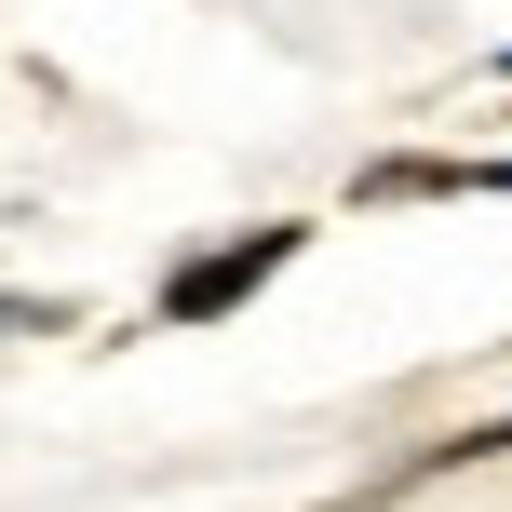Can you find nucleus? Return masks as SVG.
<instances>
[{"label": "nucleus", "mask_w": 512, "mask_h": 512, "mask_svg": "<svg viewBox=\"0 0 512 512\" xmlns=\"http://www.w3.org/2000/svg\"><path fill=\"white\" fill-rule=\"evenodd\" d=\"M297 243H310L297 216H270V230H243V243L189 256V270H162V324H216V310H243V297H256V283H270Z\"/></svg>", "instance_id": "obj_1"}, {"label": "nucleus", "mask_w": 512, "mask_h": 512, "mask_svg": "<svg viewBox=\"0 0 512 512\" xmlns=\"http://www.w3.org/2000/svg\"><path fill=\"white\" fill-rule=\"evenodd\" d=\"M378 189H512V162H378Z\"/></svg>", "instance_id": "obj_2"}, {"label": "nucleus", "mask_w": 512, "mask_h": 512, "mask_svg": "<svg viewBox=\"0 0 512 512\" xmlns=\"http://www.w3.org/2000/svg\"><path fill=\"white\" fill-rule=\"evenodd\" d=\"M68 324V297H0V337H54Z\"/></svg>", "instance_id": "obj_3"}, {"label": "nucleus", "mask_w": 512, "mask_h": 512, "mask_svg": "<svg viewBox=\"0 0 512 512\" xmlns=\"http://www.w3.org/2000/svg\"><path fill=\"white\" fill-rule=\"evenodd\" d=\"M499 81H512V54H499Z\"/></svg>", "instance_id": "obj_4"}]
</instances>
